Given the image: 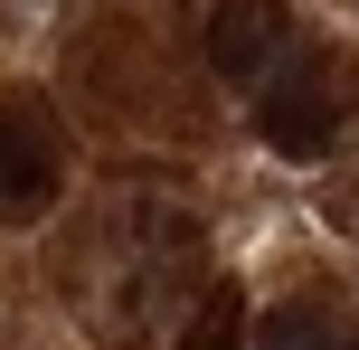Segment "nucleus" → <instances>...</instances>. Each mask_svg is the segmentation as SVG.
<instances>
[{
    "label": "nucleus",
    "instance_id": "3",
    "mask_svg": "<svg viewBox=\"0 0 359 350\" xmlns=\"http://www.w3.org/2000/svg\"><path fill=\"white\" fill-rule=\"evenodd\" d=\"M293 48V19L284 0H217L208 29H198V57H208L227 86H255V76H274V57Z\"/></svg>",
    "mask_w": 359,
    "mask_h": 350
},
{
    "label": "nucleus",
    "instance_id": "4",
    "mask_svg": "<svg viewBox=\"0 0 359 350\" xmlns=\"http://www.w3.org/2000/svg\"><path fill=\"white\" fill-rule=\"evenodd\" d=\"M246 341L255 350H359V322L331 313V303H274Z\"/></svg>",
    "mask_w": 359,
    "mask_h": 350
},
{
    "label": "nucleus",
    "instance_id": "5",
    "mask_svg": "<svg viewBox=\"0 0 359 350\" xmlns=\"http://www.w3.org/2000/svg\"><path fill=\"white\" fill-rule=\"evenodd\" d=\"M246 294H236V284H208V294H198V313L180 322V350H246Z\"/></svg>",
    "mask_w": 359,
    "mask_h": 350
},
{
    "label": "nucleus",
    "instance_id": "2",
    "mask_svg": "<svg viewBox=\"0 0 359 350\" xmlns=\"http://www.w3.org/2000/svg\"><path fill=\"white\" fill-rule=\"evenodd\" d=\"M255 133H265L284 161H322L341 114H331V86H322V57H274V86L255 105Z\"/></svg>",
    "mask_w": 359,
    "mask_h": 350
},
{
    "label": "nucleus",
    "instance_id": "1",
    "mask_svg": "<svg viewBox=\"0 0 359 350\" xmlns=\"http://www.w3.org/2000/svg\"><path fill=\"white\" fill-rule=\"evenodd\" d=\"M67 180V133L38 95H0V208L10 218H38Z\"/></svg>",
    "mask_w": 359,
    "mask_h": 350
}]
</instances>
